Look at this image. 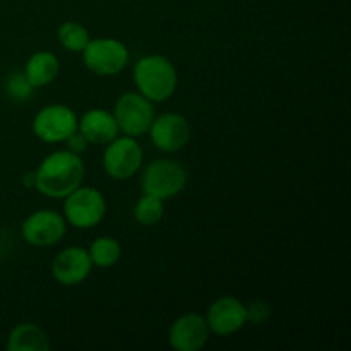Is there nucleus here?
Segmentation results:
<instances>
[{
  "label": "nucleus",
  "mask_w": 351,
  "mask_h": 351,
  "mask_svg": "<svg viewBox=\"0 0 351 351\" xmlns=\"http://www.w3.org/2000/svg\"><path fill=\"white\" fill-rule=\"evenodd\" d=\"M34 175L38 192L51 199H64L82 184L84 165L79 154L69 149L55 151L41 161Z\"/></svg>",
  "instance_id": "f257e3e1"
},
{
  "label": "nucleus",
  "mask_w": 351,
  "mask_h": 351,
  "mask_svg": "<svg viewBox=\"0 0 351 351\" xmlns=\"http://www.w3.org/2000/svg\"><path fill=\"white\" fill-rule=\"evenodd\" d=\"M134 82L137 91L151 103L167 101L177 89V69L163 55H147L137 60L134 67Z\"/></svg>",
  "instance_id": "f03ea898"
},
{
  "label": "nucleus",
  "mask_w": 351,
  "mask_h": 351,
  "mask_svg": "<svg viewBox=\"0 0 351 351\" xmlns=\"http://www.w3.org/2000/svg\"><path fill=\"white\" fill-rule=\"evenodd\" d=\"M82 53V60L88 71L93 74L103 75H115L122 72L129 64V50L125 45L113 38H96L89 40Z\"/></svg>",
  "instance_id": "7ed1b4c3"
},
{
  "label": "nucleus",
  "mask_w": 351,
  "mask_h": 351,
  "mask_svg": "<svg viewBox=\"0 0 351 351\" xmlns=\"http://www.w3.org/2000/svg\"><path fill=\"white\" fill-rule=\"evenodd\" d=\"M106 213L105 197L93 187H81L65 195L64 218L72 226L81 230L93 228L98 225Z\"/></svg>",
  "instance_id": "20e7f679"
},
{
  "label": "nucleus",
  "mask_w": 351,
  "mask_h": 351,
  "mask_svg": "<svg viewBox=\"0 0 351 351\" xmlns=\"http://www.w3.org/2000/svg\"><path fill=\"white\" fill-rule=\"evenodd\" d=\"M187 184V171L180 163L171 160H156L146 167L141 177L144 194L160 199L180 194Z\"/></svg>",
  "instance_id": "39448f33"
},
{
  "label": "nucleus",
  "mask_w": 351,
  "mask_h": 351,
  "mask_svg": "<svg viewBox=\"0 0 351 351\" xmlns=\"http://www.w3.org/2000/svg\"><path fill=\"white\" fill-rule=\"evenodd\" d=\"M119 130L125 136L137 137L149 130L154 119V108L147 98L141 93H125L120 96L113 108Z\"/></svg>",
  "instance_id": "423d86ee"
},
{
  "label": "nucleus",
  "mask_w": 351,
  "mask_h": 351,
  "mask_svg": "<svg viewBox=\"0 0 351 351\" xmlns=\"http://www.w3.org/2000/svg\"><path fill=\"white\" fill-rule=\"evenodd\" d=\"M143 167V149L134 137H115L106 144L103 168L115 180H127Z\"/></svg>",
  "instance_id": "0eeeda50"
},
{
  "label": "nucleus",
  "mask_w": 351,
  "mask_h": 351,
  "mask_svg": "<svg viewBox=\"0 0 351 351\" xmlns=\"http://www.w3.org/2000/svg\"><path fill=\"white\" fill-rule=\"evenodd\" d=\"M77 115L65 105H48L36 113L33 132L43 143H64L77 130Z\"/></svg>",
  "instance_id": "6e6552de"
},
{
  "label": "nucleus",
  "mask_w": 351,
  "mask_h": 351,
  "mask_svg": "<svg viewBox=\"0 0 351 351\" xmlns=\"http://www.w3.org/2000/svg\"><path fill=\"white\" fill-rule=\"evenodd\" d=\"M67 232V221L51 209H41L27 216L23 223V239L33 247H51L60 242Z\"/></svg>",
  "instance_id": "1a4fd4ad"
},
{
  "label": "nucleus",
  "mask_w": 351,
  "mask_h": 351,
  "mask_svg": "<svg viewBox=\"0 0 351 351\" xmlns=\"http://www.w3.org/2000/svg\"><path fill=\"white\" fill-rule=\"evenodd\" d=\"M147 132L151 136V143L165 153H175V151L182 149L184 146H187L189 139H191V125H189L187 119L175 112L154 117Z\"/></svg>",
  "instance_id": "9d476101"
},
{
  "label": "nucleus",
  "mask_w": 351,
  "mask_h": 351,
  "mask_svg": "<svg viewBox=\"0 0 351 351\" xmlns=\"http://www.w3.org/2000/svg\"><path fill=\"white\" fill-rule=\"evenodd\" d=\"M204 319L211 332L218 336H232L247 324V308L239 298L221 297L211 304Z\"/></svg>",
  "instance_id": "9b49d317"
},
{
  "label": "nucleus",
  "mask_w": 351,
  "mask_h": 351,
  "mask_svg": "<svg viewBox=\"0 0 351 351\" xmlns=\"http://www.w3.org/2000/svg\"><path fill=\"white\" fill-rule=\"evenodd\" d=\"M91 269V257L82 247H67L60 250L51 263V274L64 287H75L82 283Z\"/></svg>",
  "instance_id": "f8f14e48"
},
{
  "label": "nucleus",
  "mask_w": 351,
  "mask_h": 351,
  "mask_svg": "<svg viewBox=\"0 0 351 351\" xmlns=\"http://www.w3.org/2000/svg\"><path fill=\"white\" fill-rule=\"evenodd\" d=\"M208 322L199 314H185L171 324L168 341L177 351H197L209 339Z\"/></svg>",
  "instance_id": "ddd939ff"
},
{
  "label": "nucleus",
  "mask_w": 351,
  "mask_h": 351,
  "mask_svg": "<svg viewBox=\"0 0 351 351\" xmlns=\"http://www.w3.org/2000/svg\"><path fill=\"white\" fill-rule=\"evenodd\" d=\"M77 130L86 137V141L96 146H106L119 134V125L113 113L106 110H89L77 122Z\"/></svg>",
  "instance_id": "4468645a"
},
{
  "label": "nucleus",
  "mask_w": 351,
  "mask_h": 351,
  "mask_svg": "<svg viewBox=\"0 0 351 351\" xmlns=\"http://www.w3.org/2000/svg\"><path fill=\"white\" fill-rule=\"evenodd\" d=\"M58 71H60V64H58V58L53 53H50V51H36L26 62L24 74H26L27 81L33 84V88H43V86L55 81Z\"/></svg>",
  "instance_id": "2eb2a0df"
},
{
  "label": "nucleus",
  "mask_w": 351,
  "mask_h": 351,
  "mask_svg": "<svg viewBox=\"0 0 351 351\" xmlns=\"http://www.w3.org/2000/svg\"><path fill=\"white\" fill-rule=\"evenodd\" d=\"M9 351H47L50 341L47 335L34 324H19L10 331L7 339Z\"/></svg>",
  "instance_id": "dca6fc26"
},
{
  "label": "nucleus",
  "mask_w": 351,
  "mask_h": 351,
  "mask_svg": "<svg viewBox=\"0 0 351 351\" xmlns=\"http://www.w3.org/2000/svg\"><path fill=\"white\" fill-rule=\"evenodd\" d=\"M89 257H91L93 266L98 267H112L119 263L122 256V247L119 240L113 237H98L89 247Z\"/></svg>",
  "instance_id": "f3484780"
},
{
  "label": "nucleus",
  "mask_w": 351,
  "mask_h": 351,
  "mask_svg": "<svg viewBox=\"0 0 351 351\" xmlns=\"http://www.w3.org/2000/svg\"><path fill=\"white\" fill-rule=\"evenodd\" d=\"M57 36L62 47L67 51H72V53H79V51L84 50L86 45L91 40L88 29L82 24L74 23V21H67V23L62 24L58 27Z\"/></svg>",
  "instance_id": "a211bd4d"
},
{
  "label": "nucleus",
  "mask_w": 351,
  "mask_h": 351,
  "mask_svg": "<svg viewBox=\"0 0 351 351\" xmlns=\"http://www.w3.org/2000/svg\"><path fill=\"white\" fill-rule=\"evenodd\" d=\"M165 206L163 199L154 197V195L143 194V197L137 201L136 208H134V218L139 225L143 226H153L163 219Z\"/></svg>",
  "instance_id": "6ab92c4d"
},
{
  "label": "nucleus",
  "mask_w": 351,
  "mask_h": 351,
  "mask_svg": "<svg viewBox=\"0 0 351 351\" xmlns=\"http://www.w3.org/2000/svg\"><path fill=\"white\" fill-rule=\"evenodd\" d=\"M33 84L27 81L24 72H12L5 79V93L10 99L21 103L33 96Z\"/></svg>",
  "instance_id": "aec40b11"
},
{
  "label": "nucleus",
  "mask_w": 351,
  "mask_h": 351,
  "mask_svg": "<svg viewBox=\"0 0 351 351\" xmlns=\"http://www.w3.org/2000/svg\"><path fill=\"white\" fill-rule=\"evenodd\" d=\"M247 308V321L254 322V324H263L267 317H269V307L263 302H252Z\"/></svg>",
  "instance_id": "412c9836"
},
{
  "label": "nucleus",
  "mask_w": 351,
  "mask_h": 351,
  "mask_svg": "<svg viewBox=\"0 0 351 351\" xmlns=\"http://www.w3.org/2000/svg\"><path fill=\"white\" fill-rule=\"evenodd\" d=\"M65 143H67V149L71 151V153H75V154H81L84 153L86 147H88V141H86V137L82 136L79 130H75L74 134H71V136L65 139Z\"/></svg>",
  "instance_id": "4be33fe9"
},
{
  "label": "nucleus",
  "mask_w": 351,
  "mask_h": 351,
  "mask_svg": "<svg viewBox=\"0 0 351 351\" xmlns=\"http://www.w3.org/2000/svg\"><path fill=\"white\" fill-rule=\"evenodd\" d=\"M23 184L24 187L34 189V185H36V175H34V171H26L23 175Z\"/></svg>",
  "instance_id": "5701e85b"
}]
</instances>
